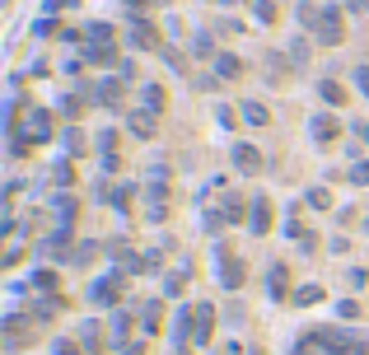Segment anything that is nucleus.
I'll use <instances>...</instances> for the list:
<instances>
[{
    "label": "nucleus",
    "instance_id": "3",
    "mask_svg": "<svg viewBox=\"0 0 369 355\" xmlns=\"http://www.w3.org/2000/svg\"><path fill=\"white\" fill-rule=\"evenodd\" d=\"M216 271H220V285H225V290H243V280H248V266H243V257H239L234 248H225V252H220Z\"/></svg>",
    "mask_w": 369,
    "mask_h": 355
},
{
    "label": "nucleus",
    "instance_id": "10",
    "mask_svg": "<svg viewBox=\"0 0 369 355\" xmlns=\"http://www.w3.org/2000/svg\"><path fill=\"white\" fill-rule=\"evenodd\" d=\"M248 229L257 234V239H262V234H271V201H266V197H257V201H253V216H248Z\"/></svg>",
    "mask_w": 369,
    "mask_h": 355
},
{
    "label": "nucleus",
    "instance_id": "2",
    "mask_svg": "<svg viewBox=\"0 0 369 355\" xmlns=\"http://www.w3.org/2000/svg\"><path fill=\"white\" fill-rule=\"evenodd\" d=\"M122 290H126V276H122V271H108V276H98L89 285V304L112 309V304H122Z\"/></svg>",
    "mask_w": 369,
    "mask_h": 355
},
{
    "label": "nucleus",
    "instance_id": "44",
    "mask_svg": "<svg viewBox=\"0 0 369 355\" xmlns=\"http://www.w3.org/2000/svg\"><path fill=\"white\" fill-rule=\"evenodd\" d=\"M126 5H131V10H140V5H145V0H126Z\"/></svg>",
    "mask_w": 369,
    "mask_h": 355
},
{
    "label": "nucleus",
    "instance_id": "13",
    "mask_svg": "<svg viewBox=\"0 0 369 355\" xmlns=\"http://www.w3.org/2000/svg\"><path fill=\"white\" fill-rule=\"evenodd\" d=\"M318 98H323L327 108H346V84H337V80H318Z\"/></svg>",
    "mask_w": 369,
    "mask_h": 355
},
{
    "label": "nucleus",
    "instance_id": "20",
    "mask_svg": "<svg viewBox=\"0 0 369 355\" xmlns=\"http://www.w3.org/2000/svg\"><path fill=\"white\" fill-rule=\"evenodd\" d=\"M290 299L299 304V309H313V304H323V285H299Z\"/></svg>",
    "mask_w": 369,
    "mask_h": 355
},
{
    "label": "nucleus",
    "instance_id": "34",
    "mask_svg": "<svg viewBox=\"0 0 369 355\" xmlns=\"http://www.w3.org/2000/svg\"><path fill=\"white\" fill-rule=\"evenodd\" d=\"M290 61H294V66L308 61V43H304V38H294V43H290Z\"/></svg>",
    "mask_w": 369,
    "mask_h": 355
},
{
    "label": "nucleus",
    "instance_id": "8",
    "mask_svg": "<svg viewBox=\"0 0 369 355\" xmlns=\"http://www.w3.org/2000/svg\"><path fill=\"white\" fill-rule=\"evenodd\" d=\"M145 197H150V220H164V211H169V183H164V178H150Z\"/></svg>",
    "mask_w": 369,
    "mask_h": 355
},
{
    "label": "nucleus",
    "instance_id": "36",
    "mask_svg": "<svg viewBox=\"0 0 369 355\" xmlns=\"http://www.w3.org/2000/svg\"><path fill=\"white\" fill-rule=\"evenodd\" d=\"M98 145H103V155H117V131H112V126H108V131L98 136Z\"/></svg>",
    "mask_w": 369,
    "mask_h": 355
},
{
    "label": "nucleus",
    "instance_id": "40",
    "mask_svg": "<svg viewBox=\"0 0 369 355\" xmlns=\"http://www.w3.org/2000/svg\"><path fill=\"white\" fill-rule=\"evenodd\" d=\"M164 56H169V66H173V70H187V61H183V52H173V47H169V52H164Z\"/></svg>",
    "mask_w": 369,
    "mask_h": 355
},
{
    "label": "nucleus",
    "instance_id": "23",
    "mask_svg": "<svg viewBox=\"0 0 369 355\" xmlns=\"http://www.w3.org/2000/svg\"><path fill=\"white\" fill-rule=\"evenodd\" d=\"M33 290L57 294V290H61V276H57V271H33Z\"/></svg>",
    "mask_w": 369,
    "mask_h": 355
},
{
    "label": "nucleus",
    "instance_id": "47",
    "mask_svg": "<svg viewBox=\"0 0 369 355\" xmlns=\"http://www.w3.org/2000/svg\"><path fill=\"white\" fill-rule=\"evenodd\" d=\"M257 355H262V351H257Z\"/></svg>",
    "mask_w": 369,
    "mask_h": 355
},
{
    "label": "nucleus",
    "instance_id": "31",
    "mask_svg": "<svg viewBox=\"0 0 369 355\" xmlns=\"http://www.w3.org/2000/svg\"><path fill=\"white\" fill-rule=\"evenodd\" d=\"M308 206H313V211H327V206H332V192H327V187H308Z\"/></svg>",
    "mask_w": 369,
    "mask_h": 355
},
{
    "label": "nucleus",
    "instance_id": "16",
    "mask_svg": "<svg viewBox=\"0 0 369 355\" xmlns=\"http://www.w3.org/2000/svg\"><path fill=\"white\" fill-rule=\"evenodd\" d=\"M61 140H66V155H70V159H84V155H89V136H84L80 126H70Z\"/></svg>",
    "mask_w": 369,
    "mask_h": 355
},
{
    "label": "nucleus",
    "instance_id": "14",
    "mask_svg": "<svg viewBox=\"0 0 369 355\" xmlns=\"http://www.w3.org/2000/svg\"><path fill=\"white\" fill-rule=\"evenodd\" d=\"M93 98H98L103 108H122V80H103V84L93 89Z\"/></svg>",
    "mask_w": 369,
    "mask_h": 355
},
{
    "label": "nucleus",
    "instance_id": "22",
    "mask_svg": "<svg viewBox=\"0 0 369 355\" xmlns=\"http://www.w3.org/2000/svg\"><path fill=\"white\" fill-rule=\"evenodd\" d=\"M239 108H243V112H239V117H243L248 126H266V122H271V112L262 108V103H239Z\"/></svg>",
    "mask_w": 369,
    "mask_h": 355
},
{
    "label": "nucleus",
    "instance_id": "25",
    "mask_svg": "<svg viewBox=\"0 0 369 355\" xmlns=\"http://www.w3.org/2000/svg\"><path fill=\"white\" fill-rule=\"evenodd\" d=\"M80 332H84V337H80V341H84V351H98V346L108 341V337H103V327H98V323H84V327H80Z\"/></svg>",
    "mask_w": 369,
    "mask_h": 355
},
{
    "label": "nucleus",
    "instance_id": "46",
    "mask_svg": "<svg viewBox=\"0 0 369 355\" xmlns=\"http://www.w3.org/2000/svg\"><path fill=\"white\" fill-rule=\"evenodd\" d=\"M225 5H239V0H225Z\"/></svg>",
    "mask_w": 369,
    "mask_h": 355
},
{
    "label": "nucleus",
    "instance_id": "1",
    "mask_svg": "<svg viewBox=\"0 0 369 355\" xmlns=\"http://www.w3.org/2000/svg\"><path fill=\"white\" fill-rule=\"evenodd\" d=\"M341 38H346V19H341L337 5H327L323 15H318V24H313V43L318 47H341Z\"/></svg>",
    "mask_w": 369,
    "mask_h": 355
},
{
    "label": "nucleus",
    "instance_id": "26",
    "mask_svg": "<svg viewBox=\"0 0 369 355\" xmlns=\"http://www.w3.org/2000/svg\"><path fill=\"white\" fill-rule=\"evenodd\" d=\"M93 252H98V243H93V239H84L80 248H70V262H75V266H89Z\"/></svg>",
    "mask_w": 369,
    "mask_h": 355
},
{
    "label": "nucleus",
    "instance_id": "39",
    "mask_svg": "<svg viewBox=\"0 0 369 355\" xmlns=\"http://www.w3.org/2000/svg\"><path fill=\"white\" fill-rule=\"evenodd\" d=\"M52 351H57V355H80V346H75V341H70V337H61V341H57V346H52Z\"/></svg>",
    "mask_w": 369,
    "mask_h": 355
},
{
    "label": "nucleus",
    "instance_id": "45",
    "mask_svg": "<svg viewBox=\"0 0 369 355\" xmlns=\"http://www.w3.org/2000/svg\"><path fill=\"white\" fill-rule=\"evenodd\" d=\"M365 234H369V216H365Z\"/></svg>",
    "mask_w": 369,
    "mask_h": 355
},
{
    "label": "nucleus",
    "instance_id": "43",
    "mask_svg": "<svg viewBox=\"0 0 369 355\" xmlns=\"http://www.w3.org/2000/svg\"><path fill=\"white\" fill-rule=\"evenodd\" d=\"M351 10L355 15H369V0H351Z\"/></svg>",
    "mask_w": 369,
    "mask_h": 355
},
{
    "label": "nucleus",
    "instance_id": "28",
    "mask_svg": "<svg viewBox=\"0 0 369 355\" xmlns=\"http://www.w3.org/2000/svg\"><path fill=\"white\" fill-rule=\"evenodd\" d=\"M57 108H61L66 117H70V122H80V112H84V98H80V93H66V98L57 103Z\"/></svg>",
    "mask_w": 369,
    "mask_h": 355
},
{
    "label": "nucleus",
    "instance_id": "17",
    "mask_svg": "<svg viewBox=\"0 0 369 355\" xmlns=\"http://www.w3.org/2000/svg\"><path fill=\"white\" fill-rule=\"evenodd\" d=\"M290 56H280V52H271L266 56V75H271V84H285V75H290Z\"/></svg>",
    "mask_w": 369,
    "mask_h": 355
},
{
    "label": "nucleus",
    "instance_id": "24",
    "mask_svg": "<svg viewBox=\"0 0 369 355\" xmlns=\"http://www.w3.org/2000/svg\"><path fill=\"white\" fill-rule=\"evenodd\" d=\"M84 38H89V43H117V29H112V24H89Z\"/></svg>",
    "mask_w": 369,
    "mask_h": 355
},
{
    "label": "nucleus",
    "instance_id": "6",
    "mask_svg": "<svg viewBox=\"0 0 369 355\" xmlns=\"http://www.w3.org/2000/svg\"><path fill=\"white\" fill-rule=\"evenodd\" d=\"M126 126H131V136H140V140H154V131H159V112H150V108H136L131 117H126Z\"/></svg>",
    "mask_w": 369,
    "mask_h": 355
},
{
    "label": "nucleus",
    "instance_id": "41",
    "mask_svg": "<svg viewBox=\"0 0 369 355\" xmlns=\"http://www.w3.org/2000/svg\"><path fill=\"white\" fill-rule=\"evenodd\" d=\"M122 355H145V341H131V346H122Z\"/></svg>",
    "mask_w": 369,
    "mask_h": 355
},
{
    "label": "nucleus",
    "instance_id": "32",
    "mask_svg": "<svg viewBox=\"0 0 369 355\" xmlns=\"http://www.w3.org/2000/svg\"><path fill=\"white\" fill-rule=\"evenodd\" d=\"M52 178H57V187H70V183H75V169H70V159H61V164L52 169Z\"/></svg>",
    "mask_w": 369,
    "mask_h": 355
},
{
    "label": "nucleus",
    "instance_id": "21",
    "mask_svg": "<svg viewBox=\"0 0 369 355\" xmlns=\"http://www.w3.org/2000/svg\"><path fill=\"white\" fill-rule=\"evenodd\" d=\"M140 98H145V108H150V112H164V103H169L164 84H145V89H140Z\"/></svg>",
    "mask_w": 369,
    "mask_h": 355
},
{
    "label": "nucleus",
    "instance_id": "18",
    "mask_svg": "<svg viewBox=\"0 0 369 355\" xmlns=\"http://www.w3.org/2000/svg\"><path fill=\"white\" fill-rule=\"evenodd\" d=\"M75 197H70V192H61V197H57V225H61V229H70V225H75Z\"/></svg>",
    "mask_w": 369,
    "mask_h": 355
},
{
    "label": "nucleus",
    "instance_id": "29",
    "mask_svg": "<svg viewBox=\"0 0 369 355\" xmlns=\"http://www.w3.org/2000/svg\"><path fill=\"white\" fill-rule=\"evenodd\" d=\"M192 52H197V56H211V61L220 56V52H216V38H211V33H197V43H192Z\"/></svg>",
    "mask_w": 369,
    "mask_h": 355
},
{
    "label": "nucleus",
    "instance_id": "9",
    "mask_svg": "<svg viewBox=\"0 0 369 355\" xmlns=\"http://www.w3.org/2000/svg\"><path fill=\"white\" fill-rule=\"evenodd\" d=\"M131 47H136V52H159V33H154V24L136 19V24H131Z\"/></svg>",
    "mask_w": 369,
    "mask_h": 355
},
{
    "label": "nucleus",
    "instance_id": "35",
    "mask_svg": "<svg viewBox=\"0 0 369 355\" xmlns=\"http://www.w3.org/2000/svg\"><path fill=\"white\" fill-rule=\"evenodd\" d=\"M183 285H187V271H173V276L164 280V294H183Z\"/></svg>",
    "mask_w": 369,
    "mask_h": 355
},
{
    "label": "nucleus",
    "instance_id": "19",
    "mask_svg": "<svg viewBox=\"0 0 369 355\" xmlns=\"http://www.w3.org/2000/svg\"><path fill=\"white\" fill-rule=\"evenodd\" d=\"M126 332H131V318H126V313H112V323H108V341H112V346H131V341H126Z\"/></svg>",
    "mask_w": 369,
    "mask_h": 355
},
{
    "label": "nucleus",
    "instance_id": "12",
    "mask_svg": "<svg viewBox=\"0 0 369 355\" xmlns=\"http://www.w3.org/2000/svg\"><path fill=\"white\" fill-rule=\"evenodd\" d=\"M216 337V309H211V304H197V346H206V341Z\"/></svg>",
    "mask_w": 369,
    "mask_h": 355
},
{
    "label": "nucleus",
    "instance_id": "5",
    "mask_svg": "<svg viewBox=\"0 0 369 355\" xmlns=\"http://www.w3.org/2000/svg\"><path fill=\"white\" fill-rule=\"evenodd\" d=\"M234 169L248 173V178H257V173H262V150H257V145H248V140H239V145H234Z\"/></svg>",
    "mask_w": 369,
    "mask_h": 355
},
{
    "label": "nucleus",
    "instance_id": "27",
    "mask_svg": "<svg viewBox=\"0 0 369 355\" xmlns=\"http://www.w3.org/2000/svg\"><path fill=\"white\" fill-rule=\"evenodd\" d=\"M285 280H290V271H285V262L271 266V299H285Z\"/></svg>",
    "mask_w": 369,
    "mask_h": 355
},
{
    "label": "nucleus",
    "instance_id": "15",
    "mask_svg": "<svg viewBox=\"0 0 369 355\" xmlns=\"http://www.w3.org/2000/svg\"><path fill=\"white\" fill-rule=\"evenodd\" d=\"M243 75V61L234 56V52H220L216 56V80H239Z\"/></svg>",
    "mask_w": 369,
    "mask_h": 355
},
{
    "label": "nucleus",
    "instance_id": "33",
    "mask_svg": "<svg viewBox=\"0 0 369 355\" xmlns=\"http://www.w3.org/2000/svg\"><path fill=\"white\" fill-rule=\"evenodd\" d=\"M253 15H257V24H276V5H271V0H257Z\"/></svg>",
    "mask_w": 369,
    "mask_h": 355
},
{
    "label": "nucleus",
    "instance_id": "38",
    "mask_svg": "<svg viewBox=\"0 0 369 355\" xmlns=\"http://www.w3.org/2000/svg\"><path fill=\"white\" fill-rule=\"evenodd\" d=\"M355 84H360V93L369 98V66H355Z\"/></svg>",
    "mask_w": 369,
    "mask_h": 355
},
{
    "label": "nucleus",
    "instance_id": "42",
    "mask_svg": "<svg viewBox=\"0 0 369 355\" xmlns=\"http://www.w3.org/2000/svg\"><path fill=\"white\" fill-rule=\"evenodd\" d=\"M355 136H360V145H369V122H355Z\"/></svg>",
    "mask_w": 369,
    "mask_h": 355
},
{
    "label": "nucleus",
    "instance_id": "7",
    "mask_svg": "<svg viewBox=\"0 0 369 355\" xmlns=\"http://www.w3.org/2000/svg\"><path fill=\"white\" fill-rule=\"evenodd\" d=\"M80 56H84L89 66H112V61H117V43H89V38H84Z\"/></svg>",
    "mask_w": 369,
    "mask_h": 355
},
{
    "label": "nucleus",
    "instance_id": "30",
    "mask_svg": "<svg viewBox=\"0 0 369 355\" xmlns=\"http://www.w3.org/2000/svg\"><path fill=\"white\" fill-rule=\"evenodd\" d=\"M346 178H351L355 187H369V159H355V164H351V173H346Z\"/></svg>",
    "mask_w": 369,
    "mask_h": 355
},
{
    "label": "nucleus",
    "instance_id": "4",
    "mask_svg": "<svg viewBox=\"0 0 369 355\" xmlns=\"http://www.w3.org/2000/svg\"><path fill=\"white\" fill-rule=\"evenodd\" d=\"M308 136L318 140V145H337V136H341V122H337V112H318V117L308 122Z\"/></svg>",
    "mask_w": 369,
    "mask_h": 355
},
{
    "label": "nucleus",
    "instance_id": "37",
    "mask_svg": "<svg viewBox=\"0 0 369 355\" xmlns=\"http://www.w3.org/2000/svg\"><path fill=\"white\" fill-rule=\"evenodd\" d=\"M337 313H341V318H360V304H355V299H341Z\"/></svg>",
    "mask_w": 369,
    "mask_h": 355
},
{
    "label": "nucleus",
    "instance_id": "11",
    "mask_svg": "<svg viewBox=\"0 0 369 355\" xmlns=\"http://www.w3.org/2000/svg\"><path fill=\"white\" fill-rule=\"evenodd\" d=\"M29 136H33V145L52 140V112H47V108H33L29 112Z\"/></svg>",
    "mask_w": 369,
    "mask_h": 355
}]
</instances>
